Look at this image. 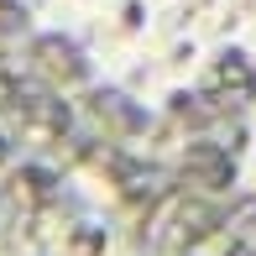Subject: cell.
I'll use <instances>...</instances> for the list:
<instances>
[{
  "label": "cell",
  "instance_id": "cell-1",
  "mask_svg": "<svg viewBox=\"0 0 256 256\" xmlns=\"http://www.w3.org/2000/svg\"><path fill=\"white\" fill-rule=\"evenodd\" d=\"M240 183H246V188H251V199H256V146H251V157L240 162Z\"/></svg>",
  "mask_w": 256,
  "mask_h": 256
},
{
  "label": "cell",
  "instance_id": "cell-2",
  "mask_svg": "<svg viewBox=\"0 0 256 256\" xmlns=\"http://www.w3.org/2000/svg\"><path fill=\"white\" fill-rule=\"evenodd\" d=\"M246 225H251V236H256V204H251V209H246Z\"/></svg>",
  "mask_w": 256,
  "mask_h": 256
}]
</instances>
